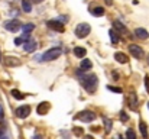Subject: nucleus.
<instances>
[{
	"label": "nucleus",
	"mask_w": 149,
	"mask_h": 139,
	"mask_svg": "<svg viewBox=\"0 0 149 139\" xmlns=\"http://www.w3.org/2000/svg\"><path fill=\"white\" fill-rule=\"evenodd\" d=\"M81 84L84 86V89L88 93H94L97 89V75L96 74H90L86 77H81Z\"/></svg>",
	"instance_id": "obj_1"
},
{
	"label": "nucleus",
	"mask_w": 149,
	"mask_h": 139,
	"mask_svg": "<svg viewBox=\"0 0 149 139\" xmlns=\"http://www.w3.org/2000/svg\"><path fill=\"white\" fill-rule=\"evenodd\" d=\"M91 32V26L88 23H78L77 28H75V36L77 38H86L88 34Z\"/></svg>",
	"instance_id": "obj_2"
},
{
	"label": "nucleus",
	"mask_w": 149,
	"mask_h": 139,
	"mask_svg": "<svg viewBox=\"0 0 149 139\" xmlns=\"http://www.w3.org/2000/svg\"><path fill=\"white\" fill-rule=\"evenodd\" d=\"M96 117H97V116H96V113H94V112H91V110H83V112L77 113V116H75V119H80L81 122H86V123L93 122Z\"/></svg>",
	"instance_id": "obj_3"
},
{
	"label": "nucleus",
	"mask_w": 149,
	"mask_h": 139,
	"mask_svg": "<svg viewBox=\"0 0 149 139\" xmlns=\"http://www.w3.org/2000/svg\"><path fill=\"white\" fill-rule=\"evenodd\" d=\"M61 54H62L61 48L55 46V48H51V49H48L47 52H44L42 58H44V61H52V59H56V58H59V55H61Z\"/></svg>",
	"instance_id": "obj_4"
},
{
	"label": "nucleus",
	"mask_w": 149,
	"mask_h": 139,
	"mask_svg": "<svg viewBox=\"0 0 149 139\" xmlns=\"http://www.w3.org/2000/svg\"><path fill=\"white\" fill-rule=\"evenodd\" d=\"M1 61H3V64L6 67H19L22 64V61L17 57H4Z\"/></svg>",
	"instance_id": "obj_5"
},
{
	"label": "nucleus",
	"mask_w": 149,
	"mask_h": 139,
	"mask_svg": "<svg viewBox=\"0 0 149 139\" xmlns=\"http://www.w3.org/2000/svg\"><path fill=\"white\" fill-rule=\"evenodd\" d=\"M29 113H31V106H28V104H23V106H20V107L16 109V116L20 117V119L28 117Z\"/></svg>",
	"instance_id": "obj_6"
},
{
	"label": "nucleus",
	"mask_w": 149,
	"mask_h": 139,
	"mask_svg": "<svg viewBox=\"0 0 149 139\" xmlns=\"http://www.w3.org/2000/svg\"><path fill=\"white\" fill-rule=\"evenodd\" d=\"M4 28L7 29V31H10V32H16V31H19L20 28H22V25L19 23V20H7V22H4Z\"/></svg>",
	"instance_id": "obj_7"
},
{
	"label": "nucleus",
	"mask_w": 149,
	"mask_h": 139,
	"mask_svg": "<svg viewBox=\"0 0 149 139\" xmlns=\"http://www.w3.org/2000/svg\"><path fill=\"white\" fill-rule=\"evenodd\" d=\"M129 51H130V54H132L135 58H142V57H143V49L139 45H136V44L129 45Z\"/></svg>",
	"instance_id": "obj_8"
},
{
	"label": "nucleus",
	"mask_w": 149,
	"mask_h": 139,
	"mask_svg": "<svg viewBox=\"0 0 149 139\" xmlns=\"http://www.w3.org/2000/svg\"><path fill=\"white\" fill-rule=\"evenodd\" d=\"M127 103H129V107L132 109V110H136V107H138V96H136V93H129V96H127Z\"/></svg>",
	"instance_id": "obj_9"
},
{
	"label": "nucleus",
	"mask_w": 149,
	"mask_h": 139,
	"mask_svg": "<svg viewBox=\"0 0 149 139\" xmlns=\"http://www.w3.org/2000/svg\"><path fill=\"white\" fill-rule=\"evenodd\" d=\"M48 26L51 29L56 31V32H64V23H61L59 20H49L48 22Z\"/></svg>",
	"instance_id": "obj_10"
},
{
	"label": "nucleus",
	"mask_w": 149,
	"mask_h": 139,
	"mask_svg": "<svg viewBox=\"0 0 149 139\" xmlns=\"http://www.w3.org/2000/svg\"><path fill=\"white\" fill-rule=\"evenodd\" d=\"M36 112H38V115H45V113H48V112H49V103H48V101H42L41 104H38Z\"/></svg>",
	"instance_id": "obj_11"
},
{
	"label": "nucleus",
	"mask_w": 149,
	"mask_h": 139,
	"mask_svg": "<svg viewBox=\"0 0 149 139\" xmlns=\"http://www.w3.org/2000/svg\"><path fill=\"white\" fill-rule=\"evenodd\" d=\"M135 35H136V38H139V39H148L149 34L146 29H143V28H136L135 29Z\"/></svg>",
	"instance_id": "obj_12"
},
{
	"label": "nucleus",
	"mask_w": 149,
	"mask_h": 139,
	"mask_svg": "<svg viewBox=\"0 0 149 139\" xmlns=\"http://www.w3.org/2000/svg\"><path fill=\"white\" fill-rule=\"evenodd\" d=\"M114 58H116V61H117L119 64H126V62L129 61V58H127V55H126L125 52H116V54H114Z\"/></svg>",
	"instance_id": "obj_13"
},
{
	"label": "nucleus",
	"mask_w": 149,
	"mask_h": 139,
	"mask_svg": "<svg viewBox=\"0 0 149 139\" xmlns=\"http://www.w3.org/2000/svg\"><path fill=\"white\" fill-rule=\"evenodd\" d=\"M23 48H25L26 52H33V51L38 48V42H36V41H28Z\"/></svg>",
	"instance_id": "obj_14"
},
{
	"label": "nucleus",
	"mask_w": 149,
	"mask_h": 139,
	"mask_svg": "<svg viewBox=\"0 0 149 139\" xmlns=\"http://www.w3.org/2000/svg\"><path fill=\"white\" fill-rule=\"evenodd\" d=\"M91 67H93V62L90 59H87V58H83V61L80 64V68L83 71H88V70H91Z\"/></svg>",
	"instance_id": "obj_15"
},
{
	"label": "nucleus",
	"mask_w": 149,
	"mask_h": 139,
	"mask_svg": "<svg viewBox=\"0 0 149 139\" xmlns=\"http://www.w3.org/2000/svg\"><path fill=\"white\" fill-rule=\"evenodd\" d=\"M74 55H75L77 58H84V57L87 55V51H86V48H83V46H77V48H74Z\"/></svg>",
	"instance_id": "obj_16"
},
{
	"label": "nucleus",
	"mask_w": 149,
	"mask_h": 139,
	"mask_svg": "<svg viewBox=\"0 0 149 139\" xmlns=\"http://www.w3.org/2000/svg\"><path fill=\"white\" fill-rule=\"evenodd\" d=\"M139 131L142 133V138L143 139H148L149 138V133H148V126L145 122H139Z\"/></svg>",
	"instance_id": "obj_17"
},
{
	"label": "nucleus",
	"mask_w": 149,
	"mask_h": 139,
	"mask_svg": "<svg viewBox=\"0 0 149 139\" xmlns=\"http://www.w3.org/2000/svg\"><path fill=\"white\" fill-rule=\"evenodd\" d=\"M22 9H23V12H26V13L32 12V4H31V1H29V0H22Z\"/></svg>",
	"instance_id": "obj_18"
},
{
	"label": "nucleus",
	"mask_w": 149,
	"mask_h": 139,
	"mask_svg": "<svg viewBox=\"0 0 149 139\" xmlns=\"http://www.w3.org/2000/svg\"><path fill=\"white\" fill-rule=\"evenodd\" d=\"M113 25H114V28H116L119 32H122V34H125V32H126V28H125V25H123L122 22H119V20H114V22H113Z\"/></svg>",
	"instance_id": "obj_19"
},
{
	"label": "nucleus",
	"mask_w": 149,
	"mask_h": 139,
	"mask_svg": "<svg viewBox=\"0 0 149 139\" xmlns=\"http://www.w3.org/2000/svg\"><path fill=\"white\" fill-rule=\"evenodd\" d=\"M35 29V25L33 23H25V25H22V31L25 32V34H29L31 31H33Z\"/></svg>",
	"instance_id": "obj_20"
},
{
	"label": "nucleus",
	"mask_w": 149,
	"mask_h": 139,
	"mask_svg": "<svg viewBox=\"0 0 149 139\" xmlns=\"http://www.w3.org/2000/svg\"><path fill=\"white\" fill-rule=\"evenodd\" d=\"M28 39H29V35H28V34H25L23 36L16 38V39H15V44H16V45H22V44H23L25 41H28Z\"/></svg>",
	"instance_id": "obj_21"
},
{
	"label": "nucleus",
	"mask_w": 149,
	"mask_h": 139,
	"mask_svg": "<svg viewBox=\"0 0 149 139\" xmlns=\"http://www.w3.org/2000/svg\"><path fill=\"white\" fill-rule=\"evenodd\" d=\"M10 93H12V96H13L16 100H23V98H25V94H22L19 90H12Z\"/></svg>",
	"instance_id": "obj_22"
},
{
	"label": "nucleus",
	"mask_w": 149,
	"mask_h": 139,
	"mask_svg": "<svg viewBox=\"0 0 149 139\" xmlns=\"http://www.w3.org/2000/svg\"><path fill=\"white\" fill-rule=\"evenodd\" d=\"M104 15V9L103 7H96L94 10H93V16H96V17H100V16H103Z\"/></svg>",
	"instance_id": "obj_23"
},
{
	"label": "nucleus",
	"mask_w": 149,
	"mask_h": 139,
	"mask_svg": "<svg viewBox=\"0 0 149 139\" xmlns=\"http://www.w3.org/2000/svg\"><path fill=\"white\" fill-rule=\"evenodd\" d=\"M109 35H110V39H111V41H113L114 44H117V42H119V36H117V32H114V31L111 29V31L109 32Z\"/></svg>",
	"instance_id": "obj_24"
},
{
	"label": "nucleus",
	"mask_w": 149,
	"mask_h": 139,
	"mask_svg": "<svg viewBox=\"0 0 149 139\" xmlns=\"http://www.w3.org/2000/svg\"><path fill=\"white\" fill-rule=\"evenodd\" d=\"M126 138L127 139H136V133L133 129H127L126 131Z\"/></svg>",
	"instance_id": "obj_25"
},
{
	"label": "nucleus",
	"mask_w": 149,
	"mask_h": 139,
	"mask_svg": "<svg viewBox=\"0 0 149 139\" xmlns=\"http://www.w3.org/2000/svg\"><path fill=\"white\" fill-rule=\"evenodd\" d=\"M103 120H104V125H106V132H110V129H111V120L107 119V117H103Z\"/></svg>",
	"instance_id": "obj_26"
},
{
	"label": "nucleus",
	"mask_w": 149,
	"mask_h": 139,
	"mask_svg": "<svg viewBox=\"0 0 149 139\" xmlns=\"http://www.w3.org/2000/svg\"><path fill=\"white\" fill-rule=\"evenodd\" d=\"M107 89H109L110 92H113V93H123V90H122L120 87H113V86H107Z\"/></svg>",
	"instance_id": "obj_27"
},
{
	"label": "nucleus",
	"mask_w": 149,
	"mask_h": 139,
	"mask_svg": "<svg viewBox=\"0 0 149 139\" xmlns=\"http://www.w3.org/2000/svg\"><path fill=\"white\" fill-rule=\"evenodd\" d=\"M120 120L122 122H127L129 120V115L125 113V112H120Z\"/></svg>",
	"instance_id": "obj_28"
},
{
	"label": "nucleus",
	"mask_w": 149,
	"mask_h": 139,
	"mask_svg": "<svg viewBox=\"0 0 149 139\" xmlns=\"http://www.w3.org/2000/svg\"><path fill=\"white\" fill-rule=\"evenodd\" d=\"M74 135L75 136H81L83 135V129L81 128H74Z\"/></svg>",
	"instance_id": "obj_29"
},
{
	"label": "nucleus",
	"mask_w": 149,
	"mask_h": 139,
	"mask_svg": "<svg viewBox=\"0 0 149 139\" xmlns=\"http://www.w3.org/2000/svg\"><path fill=\"white\" fill-rule=\"evenodd\" d=\"M145 83H146V89L149 90V77H146V78H145Z\"/></svg>",
	"instance_id": "obj_30"
},
{
	"label": "nucleus",
	"mask_w": 149,
	"mask_h": 139,
	"mask_svg": "<svg viewBox=\"0 0 149 139\" xmlns=\"http://www.w3.org/2000/svg\"><path fill=\"white\" fill-rule=\"evenodd\" d=\"M84 139H94L91 135H87V136H84Z\"/></svg>",
	"instance_id": "obj_31"
},
{
	"label": "nucleus",
	"mask_w": 149,
	"mask_h": 139,
	"mask_svg": "<svg viewBox=\"0 0 149 139\" xmlns=\"http://www.w3.org/2000/svg\"><path fill=\"white\" fill-rule=\"evenodd\" d=\"M33 3H41V1H44V0H32Z\"/></svg>",
	"instance_id": "obj_32"
},
{
	"label": "nucleus",
	"mask_w": 149,
	"mask_h": 139,
	"mask_svg": "<svg viewBox=\"0 0 149 139\" xmlns=\"http://www.w3.org/2000/svg\"><path fill=\"white\" fill-rule=\"evenodd\" d=\"M106 3H107V4H111V0H106Z\"/></svg>",
	"instance_id": "obj_33"
},
{
	"label": "nucleus",
	"mask_w": 149,
	"mask_h": 139,
	"mask_svg": "<svg viewBox=\"0 0 149 139\" xmlns=\"http://www.w3.org/2000/svg\"><path fill=\"white\" fill-rule=\"evenodd\" d=\"M1 59H3V58H1V54H0V61H1Z\"/></svg>",
	"instance_id": "obj_34"
},
{
	"label": "nucleus",
	"mask_w": 149,
	"mask_h": 139,
	"mask_svg": "<svg viewBox=\"0 0 149 139\" xmlns=\"http://www.w3.org/2000/svg\"><path fill=\"white\" fill-rule=\"evenodd\" d=\"M0 139H9V138H6V136H4V138H0Z\"/></svg>",
	"instance_id": "obj_35"
},
{
	"label": "nucleus",
	"mask_w": 149,
	"mask_h": 139,
	"mask_svg": "<svg viewBox=\"0 0 149 139\" xmlns=\"http://www.w3.org/2000/svg\"><path fill=\"white\" fill-rule=\"evenodd\" d=\"M148 109H149V103H148Z\"/></svg>",
	"instance_id": "obj_36"
},
{
	"label": "nucleus",
	"mask_w": 149,
	"mask_h": 139,
	"mask_svg": "<svg viewBox=\"0 0 149 139\" xmlns=\"http://www.w3.org/2000/svg\"><path fill=\"white\" fill-rule=\"evenodd\" d=\"M0 136H1V132H0Z\"/></svg>",
	"instance_id": "obj_37"
},
{
	"label": "nucleus",
	"mask_w": 149,
	"mask_h": 139,
	"mask_svg": "<svg viewBox=\"0 0 149 139\" xmlns=\"http://www.w3.org/2000/svg\"><path fill=\"white\" fill-rule=\"evenodd\" d=\"M148 61H149V57H148Z\"/></svg>",
	"instance_id": "obj_38"
},
{
	"label": "nucleus",
	"mask_w": 149,
	"mask_h": 139,
	"mask_svg": "<svg viewBox=\"0 0 149 139\" xmlns=\"http://www.w3.org/2000/svg\"><path fill=\"white\" fill-rule=\"evenodd\" d=\"M120 139H123V138H120Z\"/></svg>",
	"instance_id": "obj_39"
}]
</instances>
